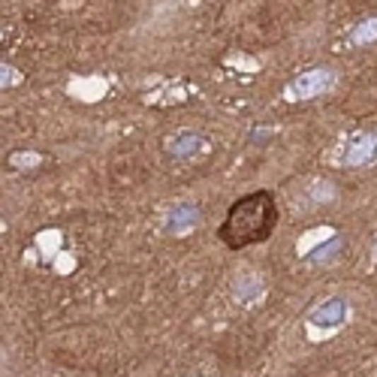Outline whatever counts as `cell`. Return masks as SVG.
<instances>
[{
  "instance_id": "10",
  "label": "cell",
  "mask_w": 377,
  "mask_h": 377,
  "mask_svg": "<svg viewBox=\"0 0 377 377\" xmlns=\"http://www.w3.org/2000/svg\"><path fill=\"white\" fill-rule=\"evenodd\" d=\"M13 166H37L40 163V154H13L9 157Z\"/></svg>"
},
{
  "instance_id": "11",
  "label": "cell",
  "mask_w": 377,
  "mask_h": 377,
  "mask_svg": "<svg viewBox=\"0 0 377 377\" xmlns=\"http://www.w3.org/2000/svg\"><path fill=\"white\" fill-rule=\"evenodd\" d=\"M6 82H9V85L16 82V70H13V66H4V85H6Z\"/></svg>"
},
{
  "instance_id": "8",
  "label": "cell",
  "mask_w": 377,
  "mask_h": 377,
  "mask_svg": "<svg viewBox=\"0 0 377 377\" xmlns=\"http://www.w3.org/2000/svg\"><path fill=\"white\" fill-rule=\"evenodd\" d=\"M350 40L356 42V45H362V42H371V40H377V18H365V21H359V25L353 28Z\"/></svg>"
},
{
  "instance_id": "7",
  "label": "cell",
  "mask_w": 377,
  "mask_h": 377,
  "mask_svg": "<svg viewBox=\"0 0 377 377\" xmlns=\"http://www.w3.org/2000/svg\"><path fill=\"white\" fill-rule=\"evenodd\" d=\"M262 293V281L257 278V275H242L238 278V284H236V296H238V302H254L257 296Z\"/></svg>"
},
{
  "instance_id": "6",
  "label": "cell",
  "mask_w": 377,
  "mask_h": 377,
  "mask_svg": "<svg viewBox=\"0 0 377 377\" xmlns=\"http://www.w3.org/2000/svg\"><path fill=\"white\" fill-rule=\"evenodd\" d=\"M202 148V136L199 133H178L173 142H169V157H175V160H187V157H193Z\"/></svg>"
},
{
  "instance_id": "4",
  "label": "cell",
  "mask_w": 377,
  "mask_h": 377,
  "mask_svg": "<svg viewBox=\"0 0 377 377\" xmlns=\"http://www.w3.org/2000/svg\"><path fill=\"white\" fill-rule=\"evenodd\" d=\"M197 224H199V209H197V205H190V202H181L166 214V230L175 233V236L193 230Z\"/></svg>"
},
{
  "instance_id": "1",
  "label": "cell",
  "mask_w": 377,
  "mask_h": 377,
  "mask_svg": "<svg viewBox=\"0 0 377 377\" xmlns=\"http://www.w3.org/2000/svg\"><path fill=\"white\" fill-rule=\"evenodd\" d=\"M278 226V202L269 190H257V193H248V197L238 199L226 221L221 224V242L226 248H248V245H260L275 233Z\"/></svg>"
},
{
  "instance_id": "2",
  "label": "cell",
  "mask_w": 377,
  "mask_h": 377,
  "mask_svg": "<svg viewBox=\"0 0 377 377\" xmlns=\"http://www.w3.org/2000/svg\"><path fill=\"white\" fill-rule=\"evenodd\" d=\"M332 85H335V73L326 70V66H317V70L296 76L293 82L284 88V97L287 100H314L320 94H326Z\"/></svg>"
},
{
  "instance_id": "9",
  "label": "cell",
  "mask_w": 377,
  "mask_h": 377,
  "mask_svg": "<svg viewBox=\"0 0 377 377\" xmlns=\"http://www.w3.org/2000/svg\"><path fill=\"white\" fill-rule=\"evenodd\" d=\"M338 248H341V238H332V242H326L323 248H317L314 254H308V260H314V262H323V260H329V257H332Z\"/></svg>"
},
{
  "instance_id": "3",
  "label": "cell",
  "mask_w": 377,
  "mask_h": 377,
  "mask_svg": "<svg viewBox=\"0 0 377 377\" xmlns=\"http://www.w3.org/2000/svg\"><path fill=\"white\" fill-rule=\"evenodd\" d=\"M347 311H350V305L341 299V296H332V299H326V302H320L311 317H308V323L311 326H320V329H338L341 323L347 320Z\"/></svg>"
},
{
  "instance_id": "5",
  "label": "cell",
  "mask_w": 377,
  "mask_h": 377,
  "mask_svg": "<svg viewBox=\"0 0 377 377\" xmlns=\"http://www.w3.org/2000/svg\"><path fill=\"white\" fill-rule=\"evenodd\" d=\"M374 145H377V139L374 136H369V133H362V136H356L350 145H347V151H344V166H362V163H369V157L374 154Z\"/></svg>"
}]
</instances>
